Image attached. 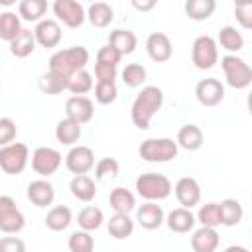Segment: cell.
Segmentation results:
<instances>
[{
  "instance_id": "obj_33",
  "label": "cell",
  "mask_w": 252,
  "mask_h": 252,
  "mask_svg": "<svg viewBox=\"0 0 252 252\" xmlns=\"http://www.w3.org/2000/svg\"><path fill=\"white\" fill-rule=\"evenodd\" d=\"M102 220H104V213H102V209H98V207H94V205L83 207V209L79 211V215H77L79 228L89 230V232L100 228V226H102Z\"/></svg>"
},
{
  "instance_id": "obj_34",
  "label": "cell",
  "mask_w": 252,
  "mask_h": 252,
  "mask_svg": "<svg viewBox=\"0 0 252 252\" xmlns=\"http://www.w3.org/2000/svg\"><path fill=\"white\" fill-rule=\"evenodd\" d=\"M47 12V0H20L18 16L26 22H39Z\"/></svg>"
},
{
  "instance_id": "obj_18",
  "label": "cell",
  "mask_w": 252,
  "mask_h": 252,
  "mask_svg": "<svg viewBox=\"0 0 252 252\" xmlns=\"http://www.w3.org/2000/svg\"><path fill=\"white\" fill-rule=\"evenodd\" d=\"M26 195H28V201L32 205L43 209V207H49L53 203V199H55V187L45 177H41V179H35V181H32L28 185Z\"/></svg>"
},
{
  "instance_id": "obj_36",
  "label": "cell",
  "mask_w": 252,
  "mask_h": 252,
  "mask_svg": "<svg viewBox=\"0 0 252 252\" xmlns=\"http://www.w3.org/2000/svg\"><path fill=\"white\" fill-rule=\"evenodd\" d=\"M67 83H69L67 77L57 75V73H53V71L47 69V73H43L39 77V83L37 85H39V91L45 93V94H59V93L67 91Z\"/></svg>"
},
{
  "instance_id": "obj_35",
  "label": "cell",
  "mask_w": 252,
  "mask_h": 252,
  "mask_svg": "<svg viewBox=\"0 0 252 252\" xmlns=\"http://www.w3.org/2000/svg\"><path fill=\"white\" fill-rule=\"evenodd\" d=\"M22 30V18L16 12H2L0 14V39L4 41H12Z\"/></svg>"
},
{
  "instance_id": "obj_20",
  "label": "cell",
  "mask_w": 252,
  "mask_h": 252,
  "mask_svg": "<svg viewBox=\"0 0 252 252\" xmlns=\"http://www.w3.org/2000/svg\"><path fill=\"white\" fill-rule=\"evenodd\" d=\"M219 232L213 226H199L197 230H193L191 234V248L195 252H215L219 248Z\"/></svg>"
},
{
  "instance_id": "obj_40",
  "label": "cell",
  "mask_w": 252,
  "mask_h": 252,
  "mask_svg": "<svg viewBox=\"0 0 252 252\" xmlns=\"http://www.w3.org/2000/svg\"><path fill=\"white\" fill-rule=\"evenodd\" d=\"M67 246H69L71 252H91V250L94 248V238L91 236L89 230L79 228V230L71 232Z\"/></svg>"
},
{
  "instance_id": "obj_9",
  "label": "cell",
  "mask_w": 252,
  "mask_h": 252,
  "mask_svg": "<svg viewBox=\"0 0 252 252\" xmlns=\"http://www.w3.org/2000/svg\"><path fill=\"white\" fill-rule=\"evenodd\" d=\"M61 161H63L61 152L49 146H39L32 154V169L39 177H51L61 167Z\"/></svg>"
},
{
  "instance_id": "obj_29",
  "label": "cell",
  "mask_w": 252,
  "mask_h": 252,
  "mask_svg": "<svg viewBox=\"0 0 252 252\" xmlns=\"http://www.w3.org/2000/svg\"><path fill=\"white\" fill-rule=\"evenodd\" d=\"M108 228V234L116 240H124L128 236H132L134 232V220L130 219L128 213H114L106 224Z\"/></svg>"
},
{
  "instance_id": "obj_48",
  "label": "cell",
  "mask_w": 252,
  "mask_h": 252,
  "mask_svg": "<svg viewBox=\"0 0 252 252\" xmlns=\"http://www.w3.org/2000/svg\"><path fill=\"white\" fill-rule=\"evenodd\" d=\"M130 4L138 12H152L158 6V0H130Z\"/></svg>"
},
{
  "instance_id": "obj_23",
  "label": "cell",
  "mask_w": 252,
  "mask_h": 252,
  "mask_svg": "<svg viewBox=\"0 0 252 252\" xmlns=\"http://www.w3.org/2000/svg\"><path fill=\"white\" fill-rule=\"evenodd\" d=\"M175 142H177L179 148H183L187 152H197L203 146L205 136H203V130L197 124H183L177 132Z\"/></svg>"
},
{
  "instance_id": "obj_41",
  "label": "cell",
  "mask_w": 252,
  "mask_h": 252,
  "mask_svg": "<svg viewBox=\"0 0 252 252\" xmlns=\"http://www.w3.org/2000/svg\"><path fill=\"white\" fill-rule=\"evenodd\" d=\"M94 89V100L98 104H112L118 96V87L114 81H96Z\"/></svg>"
},
{
  "instance_id": "obj_47",
  "label": "cell",
  "mask_w": 252,
  "mask_h": 252,
  "mask_svg": "<svg viewBox=\"0 0 252 252\" xmlns=\"http://www.w3.org/2000/svg\"><path fill=\"white\" fill-rule=\"evenodd\" d=\"M26 242L18 236H4L0 238V252H24Z\"/></svg>"
},
{
  "instance_id": "obj_50",
  "label": "cell",
  "mask_w": 252,
  "mask_h": 252,
  "mask_svg": "<svg viewBox=\"0 0 252 252\" xmlns=\"http://www.w3.org/2000/svg\"><path fill=\"white\" fill-rule=\"evenodd\" d=\"M234 6H244V4H252V0H232Z\"/></svg>"
},
{
  "instance_id": "obj_28",
  "label": "cell",
  "mask_w": 252,
  "mask_h": 252,
  "mask_svg": "<svg viewBox=\"0 0 252 252\" xmlns=\"http://www.w3.org/2000/svg\"><path fill=\"white\" fill-rule=\"evenodd\" d=\"M217 45H220L228 53H238L244 47V35L234 26H222L217 35Z\"/></svg>"
},
{
  "instance_id": "obj_30",
  "label": "cell",
  "mask_w": 252,
  "mask_h": 252,
  "mask_svg": "<svg viewBox=\"0 0 252 252\" xmlns=\"http://www.w3.org/2000/svg\"><path fill=\"white\" fill-rule=\"evenodd\" d=\"M219 213H220V224L222 226H236L240 224L244 217V209L240 201L236 199H222L219 203Z\"/></svg>"
},
{
  "instance_id": "obj_3",
  "label": "cell",
  "mask_w": 252,
  "mask_h": 252,
  "mask_svg": "<svg viewBox=\"0 0 252 252\" xmlns=\"http://www.w3.org/2000/svg\"><path fill=\"white\" fill-rule=\"evenodd\" d=\"M173 185L163 173H140L136 177V193L144 201H163L171 195Z\"/></svg>"
},
{
  "instance_id": "obj_19",
  "label": "cell",
  "mask_w": 252,
  "mask_h": 252,
  "mask_svg": "<svg viewBox=\"0 0 252 252\" xmlns=\"http://www.w3.org/2000/svg\"><path fill=\"white\" fill-rule=\"evenodd\" d=\"M167 228L171 232H177V234H185L189 230L195 228V215L191 213V209L187 207H177V209H171L167 215H165V220Z\"/></svg>"
},
{
  "instance_id": "obj_6",
  "label": "cell",
  "mask_w": 252,
  "mask_h": 252,
  "mask_svg": "<svg viewBox=\"0 0 252 252\" xmlns=\"http://www.w3.org/2000/svg\"><path fill=\"white\" fill-rule=\"evenodd\" d=\"M30 161V148L22 142L0 146V169L8 175H20Z\"/></svg>"
},
{
  "instance_id": "obj_49",
  "label": "cell",
  "mask_w": 252,
  "mask_h": 252,
  "mask_svg": "<svg viewBox=\"0 0 252 252\" xmlns=\"http://www.w3.org/2000/svg\"><path fill=\"white\" fill-rule=\"evenodd\" d=\"M16 2H20V0H0V6H6V8H10V6H14Z\"/></svg>"
},
{
  "instance_id": "obj_39",
  "label": "cell",
  "mask_w": 252,
  "mask_h": 252,
  "mask_svg": "<svg viewBox=\"0 0 252 252\" xmlns=\"http://www.w3.org/2000/svg\"><path fill=\"white\" fill-rule=\"evenodd\" d=\"M195 220L201 222L203 226H220V213H219V203H205L199 207Z\"/></svg>"
},
{
  "instance_id": "obj_15",
  "label": "cell",
  "mask_w": 252,
  "mask_h": 252,
  "mask_svg": "<svg viewBox=\"0 0 252 252\" xmlns=\"http://www.w3.org/2000/svg\"><path fill=\"white\" fill-rule=\"evenodd\" d=\"M173 193H175V197H177L181 207L193 209V207H197L201 203V185H199V181L195 177L185 175V177L177 179V183L173 187Z\"/></svg>"
},
{
  "instance_id": "obj_31",
  "label": "cell",
  "mask_w": 252,
  "mask_h": 252,
  "mask_svg": "<svg viewBox=\"0 0 252 252\" xmlns=\"http://www.w3.org/2000/svg\"><path fill=\"white\" fill-rule=\"evenodd\" d=\"M71 222H73V213L67 205H57V207L49 209V213L45 215V226L53 232L65 230Z\"/></svg>"
},
{
  "instance_id": "obj_46",
  "label": "cell",
  "mask_w": 252,
  "mask_h": 252,
  "mask_svg": "<svg viewBox=\"0 0 252 252\" xmlns=\"http://www.w3.org/2000/svg\"><path fill=\"white\" fill-rule=\"evenodd\" d=\"M234 18H236V22H238L244 30H250V28H252V4L234 6Z\"/></svg>"
},
{
  "instance_id": "obj_22",
  "label": "cell",
  "mask_w": 252,
  "mask_h": 252,
  "mask_svg": "<svg viewBox=\"0 0 252 252\" xmlns=\"http://www.w3.org/2000/svg\"><path fill=\"white\" fill-rule=\"evenodd\" d=\"M108 43L124 57V55H130L136 51L138 47V37L132 30H122V28H116L108 33Z\"/></svg>"
},
{
  "instance_id": "obj_21",
  "label": "cell",
  "mask_w": 252,
  "mask_h": 252,
  "mask_svg": "<svg viewBox=\"0 0 252 252\" xmlns=\"http://www.w3.org/2000/svg\"><path fill=\"white\" fill-rule=\"evenodd\" d=\"M69 191L77 201L83 203H91L96 195V183L93 177H89L87 173H77L73 175V179L69 181Z\"/></svg>"
},
{
  "instance_id": "obj_14",
  "label": "cell",
  "mask_w": 252,
  "mask_h": 252,
  "mask_svg": "<svg viewBox=\"0 0 252 252\" xmlns=\"http://www.w3.org/2000/svg\"><path fill=\"white\" fill-rule=\"evenodd\" d=\"M93 114H94V104L89 96L73 94L65 100V116L67 118H73L79 124H87V122H91Z\"/></svg>"
},
{
  "instance_id": "obj_26",
  "label": "cell",
  "mask_w": 252,
  "mask_h": 252,
  "mask_svg": "<svg viewBox=\"0 0 252 252\" xmlns=\"http://www.w3.org/2000/svg\"><path fill=\"white\" fill-rule=\"evenodd\" d=\"M87 20L94 28H108L114 20V10L106 2H100V0L91 2V6L87 8Z\"/></svg>"
},
{
  "instance_id": "obj_42",
  "label": "cell",
  "mask_w": 252,
  "mask_h": 252,
  "mask_svg": "<svg viewBox=\"0 0 252 252\" xmlns=\"http://www.w3.org/2000/svg\"><path fill=\"white\" fill-rule=\"evenodd\" d=\"M120 171V163L114 158H102L94 163V179L96 181H108L114 179Z\"/></svg>"
},
{
  "instance_id": "obj_10",
  "label": "cell",
  "mask_w": 252,
  "mask_h": 252,
  "mask_svg": "<svg viewBox=\"0 0 252 252\" xmlns=\"http://www.w3.org/2000/svg\"><path fill=\"white\" fill-rule=\"evenodd\" d=\"M26 226V217L10 195H0V230L16 234Z\"/></svg>"
},
{
  "instance_id": "obj_45",
  "label": "cell",
  "mask_w": 252,
  "mask_h": 252,
  "mask_svg": "<svg viewBox=\"0 0 252 252\" xmlns=\"http://www.w3.org/2000/svg\"><path fill=\"white\" fill-rule=\"evenodd\" d=\"M94 77L96 81H116L118 77V65H108V63H94Z\"/></svg>"
},
{
  "instance_id": "obj_11",
  "label": "cell",
  "mask_w": 252,
  "mask_h": 252,
  "mask_svg": "<svg viewBox=\"0 0 252 252\" xmlns=\"http://www.w3.org/2000/svg\"><path fill=\"white\" fill-rule=\"evenodd\" d=\"M65 167L71 173H89L94 167V152L89 146L75 144L65 156Z\"/></svg>"
},
{
  "instance_id": "obj_16",
  "label": "cell",
  "mask_w": 252,
  "mask_h": 252,
  "mask_svg": "<svg viewBox=\"0 0 252 252\" xmlns=\"http://www.w3.org/2000/svg\"><path fill=\"white\" fill-rule=\"evenodd\" d=\"M146 51L150 55L152 61L156 63H165L171 59L173 55V45H171V39L167 37V33L163 32H154L148 35L146 39Z\"/></svg>"
},
{
  "instance_id": "obj_7",
  "label": "cell",
  "mask_w": 252,
  "mask_h": 252,
  "mask_svg": "<svg viewBox=\"0 0 252 252\" xmlns=\"http://www.w3.org/2000/svg\"><path fill=\"white\" fill-rule=\"evenodd\" d=\"M191 61L197 69L201 71H209L217 65L219 61V45L217 39L211 35H199L195 37L193 45H191Z\"/></svg>"
},
{
  "instance_id": "obj_38",
  "label": "cell",
  "mask_w": 252,
  "mask_h": 252,
  "mask_svg": "<svg viewBox=\"0 0 252 252\" xmlns=\"http://www.w3.org/2000/svg\"><path fill=\"white\" fill-rule=\"evenodd\" d=\"M146 75H148V71H146L144 65H140V63H128L122 69V83L126 87H130V89H138V87L144 85Z\"/></svg>"
},
{
  "instance_id": "obj_1",
  "label": "cell",
  "mask_w": 252,
  "mask_h": 252,
  "mask_svg": "<svg viewBox=\"0 0 252 252\" xmlns=\"http://www.w3.org/2000/svg\"><path fill=\"white\" fill-rule=\"evenodd\" d=\"M161 104H163V91L156 85L144 87L136 94V98L132 102V108H130V116H132L134 126L138 130H148L152 118L158 114Z\"/></svg>"
},
{
  "instance_id": "obj_13",
  "label": "cell",
  "mask_w": 252,
  "mask_h": 252,
  "mask_svg": "<svg viewBox=\"0 0 252 252\" xmlns=\"http://www.w3.org/2000/svg\"><path fill=\"white\" fill-rule=\"evenodd\" d=\"M195 96L203 106H217L224 100V85L215 77L201 79L195 85Z\"/></svg>"
},
{
  "instance_id": "obj_37",
  "label": "cell",
  "mask_w": 252,
  "mask_h": 252,
  "mask_svg": "<svg viewBox=\"0 0 252 252\" xmlns=\"http://www.w3.org/2000/svg\"><path fill=\"white\" fill-rule=\"evenodd\" d=\"M93 87H94V81H93V75L87 69H81V71L73 73L69 77V83H67V91L73 93V94H87L89 91H93Z\"/></svg>"
},
{
  "instance_id": "obj_27",
  "label": "cell",
  "mask_w": 252,
  "mask_h": 252,
  "mask_svg": "<svg viewBox=\"0 0 252 252\" xmlns=\"http://www.w3.org/2000/svg\"><path fill=\"white\" fill-rule=\"evenodd\" d=\"M108 203L114 213H132L136 209V195L126 187H114L108 195Z\"/></svg>"
},
{
  "instance_id": "obj_17",
  "label": "cell",
  "mask_w": 252,
  "mask_h": 252,
  "mask_svg": "<svg viewBox=\"0 0 252 252\" xmlns=\"http://www.w3.org/2000/svg\"><path fill=\"white\" fill-rule=\"evenodd\" d=\"M165 220V213L161 209V205H158V201H146L144 205H140L136 209V222L146 228V230H156L163 224Z\"/></svg>"
},
{
  "instance_id": "obj_32",
  "label": "cell",
  "mask_w": 252,
  "mask_h": 252,
  "mask_svg": "<svg viewBox=\"0 0 252 252\" xmlns=\"http://www.w3.org/2000/svg\"><path fill=\"white\" fill-rule=\"evenodd\" d=\"M185 14L195 22L209 20L217 10V0H185L183 4Z\"/></svg>"
},
{
  "instance_id": "obj_5",
  "label": "cell",
  "mask_w": 252,
  "mask_h": 252,
  "mask_svg": "<svg viewBox=\"0 0 252 252\" xmlns=\"http://www.w3.org/2000/svg\"><path fill=\"white\" fill-rule=\"evenodd\" d=\"M220 67H222L224 81H226L228 87H232L236 91H242V89L250 87L252 69L242 57H238L236 53H226L224 57H220Z\"/></svg>"
},
{
  "instance_id": "obj_43",
  "label": "cell",
  "mask_w": 252,
  "mask_h": 252,
  "mask_svg": "<svg viewBox=\"0 0 252 252\" xmlns=\"http://www.w3.org/2000/svg\"><path fill=\"white\" fill-rule=\"evenodd\" d=\"M16 134H18V128H16V122L8 116L0 118V146H6L10 142L16 140Z\"/></svg>"
},
{
  "instance_id": "obj_8",
  "label": "cell",
  "mask_w": 252,
  "mask_h": 252,
  "mask_svg": "<svg viewBox=\"0 0 252 252\" xmlns=\"http://www.w3.org/2000/svg\"><path fill=\"white\" fill-rule=\"evenodd\" d=\"M51 10H53L55 20L71 30L81 28L83 22L87 20V10L83 8L79 0H53Z\"/></svg>"
},
{
  "instance_id": "obj_4",
  "label": "cell",
  "mask_w": 252,
  "mask_h": 252,
  "mask_svg": "<svg viewBox=\"0 0 252 252\" xmlns=\"http://www.w3.org/2000/svg\"><path fill=\"white\" fill-rule=\"evenodd\" d=\"M179 146L171 138H148L140 144L138 154L148 163H165L177 158Z\"/></svg>"
},
{
  "instance_id": "obj_12",
  "label": "cell",
  "mask_w": 252,
  "mask_h": 252,
  "mask_svg": "<svg viewBox=\"0 0 252 252\" xmlns=\"http://www.w3.org/2000/svg\"><path fill=\"white\" fill-rule=\"evenodd\" d=\"M61 24L53 18H41L39 22H35V28H33V37H35V43L45 47V49H51V47H57L59 41H61Z\"/></svg>"
},
{
  "instance_id": "obj_2",
  "label": "cell",
  "mask_w": 252,
  "mask_h": 252,
  "mask_svg": "<svg viewBox=\"0 0 252 252\" xmlns=\"http://www.w3.org/2000/svg\"><path fill=\"white\" fill-rule=\"evenodd\" d=\"M89 57L91 55L85 45H71V47L59 49L49 57V71L69 79L73 73L87 67Z\"/></svg>"
},
{
  "instance_id": "obj_24",
  "label": "cell",
  "mask_w": 252,
  "mask_h": 252,
  "mask_svg": "<svg viewBox=\"0 0 252 252\" xmlns=\"http://www.w3.org/2000/svg\"><path fill=\"white\" fill-rule=\"evenodd\" d=\"M8 45H10V53H12L14 57L26 59V57H30V55L35 51V45H37V43H35L33 32L28 30V28H22L20 33H18L12 41H8Z\"/></svg>"
},
{
  "instance_id": "obj_44",
  "label": "cell",
  "mask_w": 252,
  "mask_h": 252,
  "mask_svg": "<svg viewBox=\"0 0 252 252\" xmlns=\"http://www.w3.org/2000/svg\"><path fill=\"white\" fill-rule=\"evenodd\" d=\"M120 59H122V55L110 45V43H106V45H102L98 51H96V61L98 63H108V65H118L120 63Z\"/></svg>"
},
{
  "instance_id": "obj_25",
  "label": "cell",
  "mask_w": 252,
  "mask_h": 252,
  "mask_svg": "<svg viewBox=\"0 0 252 252\" xmlns=\"http://www.w3.org/2000/svg\"><path fill=\"white\" fill-rule=\"evenodd\" d=\"M83 124L75 122L73 118H61L55 126V138L59 144L63 146H75L79 140H81V134H83Z\"/></svg>"
},
{
  "instance_id": "obj_51",
  "label": "cell",
  "mask_w": 252,
  "mask_h": 252,
  "mask_svg": "<svg viewBox=\"0 0 252 252\" xmlns=\"http://www.w3.org/2000/svg\"><path fill=\"white\" fill-rule=\"evenodd\" d=\"M89 2H96V0H89Z\"/></svg>"
}]
</instances>
